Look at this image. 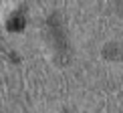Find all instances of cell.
<instances>
[{
	"mask_svg": "<svg viewBox=\"0 0 123 113\" xmlns=\"http://www.w3.org/2000/svg\"><path fill=\"white\" fill-rule=\"evenodd\" d=\"M49 34H50V38H53L55 49H57V63H61V65L69 63L71 49H69V43H67L63 18H61L59 14H53V16L49 18Z\"/></svg>",
	"mask_w": 123,
	"mask_h": 113,
	"instance_id": "6da1fadb",
	"label": "cell"
},
{
	"mask_svg": "<svg viewBox=\"0 0 123 113\" xmlns=\"http://www.w3.org/2000/svg\"><path fill=\"white\" fill-rule=\"evenodd\" d=\"M103 55L107 56V59H119V56L123 55V47H121V44H117V43H109L103 49Z\"/></svg>",
	"mask_w": 123,
	"mask_h": 113,
	"instance_id": "7a4b0ae2",
	"label": "cell"
},
{
	"mask_svg": "<svg viewBox=\"0 0 123 113\" xmlns=\"http://www.w3.org/2000/svg\"><path fill=\"white\" fill-rule=\"evenodd\" d=\"M24 28V16L22 14H14V16L8 18V30L12 32H18V30Z\"/></svg>",
	"mask_w": 123,
	"mask_h": 113,
	"instance_id": "3957f363",
	"label": "cell"
}]
</instances>
